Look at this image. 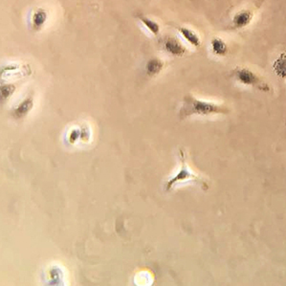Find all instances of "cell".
<instances>
[{
  "mask_svg": "<svg viewBox=\"0 0 286 286\" xmlns=\"http://www.w3.org/2000/svg\"><path fill=\"white\" fill-rule=\"evenodd\" d=\"M273 70L277 76L280 79H286V51L280 53L277 59L273 62Z\"/></svg>",
  "mask_w": 286,
  "mask_h": 286,
  "instance_id": "30bf717a",
  "label": "cell"
},
{
  "mask_svg": "<svg viewBox=\"0 0 286 286\" xmlns=\"http://www.w3.org/2000/svg\"><path fill=\"white\" fill-rule=\"evenodd\" d=\"M254 18V12L250 9H242L233 17V25L235 29H243L250 25Z\"/></svg>",
  "mask_w": 286,
  "mask_h": 286,
  "instance_id": "277c9868",
  "label": "cell"
},
{
  "mask_svg": "<svg viewBox=\"0 0 286 286\" xmlns=\"http://www.w3.org/2000/svg\"><path fill=\"white\" fill-rule=\"evenodd\" d=\"M229 112V109L223 104L202 101L192 95H187L184 97L182 106L179 110V118H188L194 115L209 116L212 114H228Z\"/></svg>",
  "mask_w": 286,
  "mask_h": 286,
  "instance_id": "6da1fadb",
  "label": "cell"
},
{
  "mask_svg": "<svg viewBox=\"0 0 286 286\" xmlns=\"http://www.w3.org/2000/svg\"><path fill=\"white\" fill-rule=\"evenodd\" d=\"M140 21L143 23L145 27L152 33V34L154 35H157V34L160 33V25L154 21L152 18H149V17H145V16H138Z\"/></svg>",
  "mask_w": 286,
  "mask_h": 286,
  "instance_id": "7c38bea8",
  "label": "cell"
},
{
  "mask_svg": "<svg viewBox=\"0 0 286 286\" xmlns=\"http://www.w3.org/2000/svg\"><path fill=\"white\" fill-rule=\"evenodd\" d=\"M210 51L218 57H225L229 52L227 43L221 38H213L210 42Z\"/></svg>",
  "mask_w": 286,
  "mask_h": 286,
  "instance_id": "ba28073f",
  "label": "cell"
},
{
  "mask_svg": "<svg viewBox=\"0 0 286 286\" xmlns=\"http://www.w3.org/2000/svg\"><path fill=\"white\" fill-rule=\"evenodd\" d=\"M164 48L167 53L174 57H183L187 53L185 46L179 40L173 37H169L165 40Z\"/></svg>",
  "mask_w": 286,
  "mask_h": 286,
  "instance_id": "5b68a950",
  "label": "cell"
},
{
  "mask_svg": "<svg viewBox=\"0 0 286 286\" xmlns=\"http://www.w3.org/2000/svg\"><path fill=\"white\" fill-rule=\"evenodd\" d=\"M233 75L236 81L246 86H251L262 92H270L271 87L262 78L253 72L250 68L236 67L235 68Z\"/></svg>",
  "mask_w": 286,
  "mask_h": 286,
  "instance_id": "7a4b0ae2",
  "label": "cell"
},
{
  "mask_svg": "<svg viewBox=\"0 0 286 286\" xmlns=\"http://www.w3.org/2000/svg\"><path fill=\"white\" fill-rule=\"evenodd\" d=\"M179 32L181 35L185 39L187 42H189L192 46L194 47H200L201 45V39L198 34L194 31L193 29H190L188 27H180Z\"/></svg>",
  "mask_w": 286,
  "mask_h": 286,
  "instance_id": "52a82bcc",
  "label": "cell"
},
{
  "mask_svg": "<svg viewBox=\"0 0 286 286\" xmlns=\"http://www.w3.org/2000/svg\"><path fill=\"white\" fill-rule=\"evenodd\" d=\"M179 153H180V154H179V158H180V160H181V169H180V171L177 173L175 176L173 177V178H171V179L168 181V183H167V185H166V191L168 192V191H170L174 186L177 185L178 183H180V182H185V181H194V182H196L197 184H199V185L201 186V188H203V190L207 191V190L209 189V186L207 184V182L204 181L202 178H200V177L197 176L196 174L193 173L192 171H190V169H189L188 166H187V163H186L185 153H184V152H183L182 150L179 151Z\"/></svg>",
  "mask_w": 286,
  "mask_h": 286,
  "instance_id": "3957f363",
  "label": "cell"
},
{
  "mask_svg": "<svg viewBox=\"0 0 286 286\" xmlns=\"http://www.w3.org/2000/svg\"><path fill=\"white\" fill-rule=\"evenodd\" d=\"M164 68V62L158 58H152L150 59L146 65L147 74L149 76L154 77L158 75Z\"/></svg>",
  "mask_w": 286,
  "mask_h": 286,
  "instance_id": "8fae6325",
  "label": "cell"
},
{
  "mask_svg": "<svg viewBox=\"0 0 286 286\" xmlns=\"http://www.w3.org/2000/svg\"><path fill=\"white\" fill-rule=\"evenodd\" d=\"M48 20V13L43 8H37L32 15V26L34 31H40Z\"/></svg>",
  "mask_w": 286,
  "mask_h": 286,
  "instance_id": "8992f818",
  "label": "cell"
},
{
  "mask_svg": "<svg viewBox=\"0 0 286 286\" xmlns=\"http://www.w3.org/2000/svg\"><path fill=\"white\" fill-rule=\"evenodd\" d=\"M34 106V100L32 97H29L25 99L24 101H21L20 104L17 106L14 111V117L17 119H21L25 117L26 115L31 111Z\"/></svg>",
  "mask_w": 286,
  "mask_h": 286,
  "instance_id": "9c48e42d",
  "label": "cell"
},
{
  "mask_svg": "<svg viewBox=\"0 0 286 286\" xmlns=\"http://www.w3.org/2000/svg\"><path fill=\"white\" fill-rule=\"evenodd\" d=\"M16 91V86L14 84H4L1 87V99L2 101H6L14 92Z\"/></svg>",
  "mask_w": 286,
  "mask_h": 286,
  "instance_id": "4fadbf2b",
  "label": "cell"
}]
</instances>
